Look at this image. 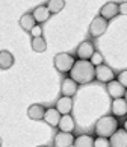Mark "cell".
I'll use <instances>...</instances> for the list:
<instances>
[{"instance_id": "obj_12", "label": "cell", "mask_w": 127, "mask_h": 147, "mask_svg": "<svg viewBox=\"0 0 127 147\" xmlns=\"http://www.w3.org/2000/svg\"><path fill=\"white\" fill-rule=\"evenodd\" d=\"M106 88H108L109 96L114 97V99H121V97L126 94V88L118 82V80H112V82H109Z\"/></svg>"}, {"instance_id": "obj_17", "label": "cell", "mask_w": 127, "mask_h": 147, "mask_svg": "<svg viewBox=\"0 0 127 147\" xmlns=\"http://www.w3.org/2000/svg\"><path fill=\"white\" fill-rule=\"evenodd\" d=\"M112 114L117 117L126 115L127 114V102L121 97V99H115L112 102Z\"/></svg>"}, {"instance_id": "obj_20", "label": "cell", "mask_w": 127, "mask_h": 147, "mask_svg": "<svg viewBox=\"0 0 127 147\" xmlns=\"http://www.w3.org/2000/svg\"><path fill=\"white\" fill-rule=\"evenodd\" d=\"M73 147H94V138L89 135H80V137L74 138Z\"/></svg>"}, {"instance_id": "obj_25", "label": "cell", "mask_w": 127, "mask_h": 147, "mask_svg": "<svg viewBox=\"0 0 127 147\" xmlns=\"http://www.w3.org/2000/svg\"><path fill=\"white\" fill-rule=\"evenodd\" d=\"M118 82L124 86V88H127V70H123L120 74H118Z\"/></svg>"}, {"instance_id": "obj_21", "label": "cell", "mask_w": 127, "mask_h": 147, "mask_svg": "<svg viewBox=\"0 0 127 147\" xmlns=\"http://www.w3.org/2000/svg\"><path fill=\"white\" fill-rule=\"evenodd\" d=\"M46 6L50 14H59L65 6V0H48Z\"/></svg>"}, {"instance_id": "obj_6", "label": "cell", "mask_w": 127, "mask_h": 147, "mask_svg": "<svg viewBox=\"0 0 127 147\" xmlns=\"http://www.w3.org/2000/svg\"><path fill=\"white\" fill-rule=\"evenodd\" d=\"M76 53H77V56H79V59L89 61L91 56L95 53V49H94V46H92L91 41H83V42H80V44H79Z\"/></svg>"}, {"instance_id": "obj_29", "label": "cell", "mask_w": 127, "mask_h": 147, "mask_svg": "<svg viewBox=\"0 0 127 147\" xmlns=\"http://www.w3.org/2000/svg\"><path fill=\"white\" fill-rule=\"evenodd\" d=\"M124 100L127 102V90H126V94H124Z\"/></svg>"}, {"instance_id": "obj_7", "label": "cell", "mask_w": 127, "mask_h": 147, "mask_svg": "<svg viewBox=\"0 0 127 147\" xmlns=\"http://www.w3.org/2000/svg\"><path fill=\"white\" fill-rule=\"evenodd\" d=\"M74 144V135L71 132H59L54 135V147H71Z\"/></svg>"}, {"instance_id": "obj_23", "label": "cell", "mask_w": 127, "mask_h": 147, "mask_svg": "<svg viewBox=\"0 0 127 147\" xmlns=\"http://www.w3.org/2000/svg\"><path fill=\"white\" fill-rule=\"evenodd\" d=\"M94 147H110L109 138H103V137H97L94 140Z\"/></svg>"}, {"instance_id": "obj_31", "label": "cell", "mask_w": 127, "mask_h": 147, "mask_svg": "<svg viewBox=\"0 0 127 147\" xmlns=\"http://www.w3.org/2000/svg\"><path fill=\"white\" fill-rule=\"evenodd\" d=\"M38 147H47V146H38Z\"/></svg>"}, {"instance_id": "obj_5", "label": "cell", "mask_w": 127, "mask_h": 147, "mask_svg": "<svg viewBox=\"0 0 127 147\" xmlns=\"http://www.w3.org/2000/svg\"><path fill=\"white\" fill-rule=\"evenodd\" d=\"M115 78V74L112 71V68L108 67V65H98V67H95V79H98L100 82H104V84H109L112 82Z\"/></svg>"}, {"instance_id": "obj_2", "label": "cell", "mask_w": 127, "mask_h": 147, "mask_svg": "<svg viewBox=\"0 0 127 147\" xmlns=\"http://www.w3.org/2000/svg\"><path fill=\"white\" fill-rule=\"evenodd\" d=\"M118 130V121L112 115H104L95 123V135L103 138H110Z\"/></svg>"}, {"instance_id": "obj_9", "label": "cell", "mask_w": 127, "mask_h": 147, "mask_svg": "<svg viewBox=\"0 0 127 147\" xmlns=\"http://www.w3.org/2000/svg\"><path fill=\"white\" fill-rule=\"evenodd\" d=\"M110 147H127V132L124 129H118L109 138Z\"/></svg>"}, {"instance_id": "obj_11", "label": "cell", "mask_w": 127, "mask_h": 147, "mask_svg": "<svg viewBox=\"0 0 127 147\" xmlns=\"http://www.w3.org/2000/svg\"><path fill=\"white\" fill-rule=\"evenodd\" d=\"M32 15H34V18L36 21V24H42V23H46V21L50 18V12H48V9L46 5H41V6H36L34 9V12H32Z\"/></svg>"}, {"instance_id": "obj_24", "label": "cell", "mask_w": 127, "mask_h": 147, "mask_svg": "<svg viewBox=\"0 0 127 147\" xmlns=\"http://www.w3.org/2000/svg\"><path fill=\"white\" fill-rule=\"evenodd\" d=\"M89 62L94 65V67H98V65H101V64H103V56H101L98 52H95V53H94V55L91 56Z\"/></svg>"}, {"instance_id": "obj_8", "label": "cell", "mask_w": 127, "mask_h": 147, "mask_svg": "<svg viewBox=\"0 0 127 147\" xmlns=\"http://www.w3.org/2000/svg\"><path fill=\"white\" fill-rule=\"evenodd\" d=\"M118 14H120L118 3H114V2H109L106 5H103L101 9H100V15L104 20H112L114 17H117Z\"/></svg>"}, {"instance_id": "obj_15", "label": "cell", "mask_w": 127, "mask_h": 147, "mask_svg": "<svg viewBox=\"0 0 127 147\" xmlns=\"http://www.w3.org/2000/svg\"><path fill=\"white\" fill-rule=\"evenodd\" d=\"M58 127L60 129V132H73L76 124H74V118L70 115V114H67V115H62L59 120V124Z\"/></svg>"}, {"instance_id": "obj_27", "label": "cell", "mask_w": 127, "mask_h": 147, "mask_svg": "<svg viewBox=\"0 0 127 147\" xmlns=\"http://www.w3.org/2000/svg\"><path fill=\"white\" fill-rule=\"evenodd\" d=\"M118 9H120V14H121V15H127V2L120 3V5H118Z\"/></svg>"}, {"instance_id": "obj_19", "label": "cell", "mask_w": 127, "mask_h": 147, "mask_svg": "<svg viewBox=\"0 0 127 147\" xmlns=\"http://www.w3.org/2000/svg\"><path fill=\"white\" fill-rule=\"evenodd\" d=\"M14 65V56L12 53L8 50H2L0 52V68L2 70H8Z\"/></svg>"}, {"instance_id": "obj_13", "label": "cell", "mask_w": 127, "mask_h": 147, "mask_svg": "<svg viewBox=\"0 0 127 147\" xmlns=\"http://www.w3.org/2000/svg\"><path fill=\"white\" fill-rule=\"evenodd\" d=\"M60 114L58 112L56 108H48V109H46V112H44V121H46L47 124H50L52 127L58 126L59 124V120H60Z\"/></svg>"}, {"instance_id": "obj_10", "label": "cell", "mask_w": 127, "mask_h": 147, "mask_svg": "<svg viewBox=\"0 0 127 147\" xmlns=\"http://www.w3.org/2000/svg\"><path fill=\"white\" fill-rule=\"evenodd\" d=\"M56 109L60 115H67V114L71 112L73 109V99L71 97H67V96H62L60 99L56 102Z\"/></svg>"}, {"instance_id": "obj_18", "label": "cell", "mask_w": 127, "mask_h": 147, "mask_svg": "<svg viewBox=\"0 0 127 147\" xmlns=\"http://www.w3.org/2000/svg\"><path fill=\"white\" fill-rule=\"evenodd\" d=\"M20 26L23 28L26 32H30L32 29L36 26V21H35V18H34V15L32 14H23L21 15V18H20Z\"/></svg>"}, {"instance_id": "obj_3", "label": "cell", "mask_w": 127, "mask_h": 147, "mask_svg": "<svg viewBox=\"0 0 127 147\" xmlns=\"http://www.w3.org/2000/svg\"><path fill=\"white\" fill-rule=\"evenodd\" d=\"M54 67H56L58 71L60 73H70L71 68H73V65L76 62V59L73 55H70V53H58L56 56H54Z\"/></svg>"}, {"instance_id": "obj_4", "label": "cell", "mask_w": 127, "mask_h": 147, "mask_svg": "<svg viewBox=\"0 0 127 147\" xmlns=\"http://www.w3.org/2000/svg\"><path fill=\"white\" fill-rule=\"evenodd\" d=\"M106 30H108V20H104L101 15H97L89 24V35L94 38H98Z\"/></svg>"}, {"instance_id": "obj_30", "label": "cell", "mask_w": 127, "mask_h": 147, "mask_svg": "<svg viewBox=\"0 0 127 147\" xmlns=\"http://www.w3.org/2000/svg\"><path fill=\"white\" fill-rule=\"evenodd\" d=\"M0 147H2V138H0Z\"/></svg>"}, {"instance_id": "obj_16", "label": "cell", "mask_w": 127, "mask_h": 147, "mask_svg": "<svg viewBox=\"0 0 127 147\" xmlns=\"http://www.w3.org/2000/svg\"><path fill=\"white\" fill-rule=\"evenodd\" d=\"M44 112H46V108H44L42 105H38V103L30 105L29 108H27V117H29L30 120H42Z\"/></svg>"}, {"instance_id": "obj_14", "label": "cell", "mask_w": 127, "mask_h": 147, "mask_svg": "<svg viewBox=\"0 0 127 147\" xmlns=\"http://www.w3.org/2000/svg\"><path fill=\"white\" fill-rule=\"evenodd\" d=\"M60 91H62V96H67V97H71L76 94L77 91V84L74 82L71 78H67L62 80V85H60Z\"/></svg>"}, {"instance_id": "obj_26", "label": "cell", "mask_w": 127, "mask_h": 147, "mask_svg": "<svg viewBox=\"0 0 127 147\" xmlns=\"http://www.w3.org/2000/svg\"><path fill=\"white\" fill-rule=\"evenodd\" d=\"M30 35H32V38H38V36H42V28L40 24H36L34 29L30 30Z\"/></svg>"}, {"instance_id": "obj_28", "label": "cell", "mask_w": 127, "mask_h": 147, "mask_svg": "<svg viewBox=\"0 0 127 147\" xmlns=\"http://www.w3.org/2000/svg\"><path fill=\"white\" fill-rule=\"evenodd\" d=\"M124 130L127 132V120H126V123H124Z\"/></svg>"}, {"instance_id": "obj_22", "label": "cell", "mask_w": 127, "mask_h": 147, "mask_svg": "<svg viewBox=\"0 0 127 147\" xmlns=\"http://www.w3.org/2000/svg\"><path fill=\"white\" fill-rule=\"evenodd\" d=\"M32 49H34V52H36V53L46 52V49H47V42H46V40H44L42 36L32 38Z\"/></svg>"}, {"instance_id": "obj_1", "label": "cell", "mask_w": 127, "mask_h": 147, "mask_svg": "<svg viewBox=\"0 0 127 147\" xmlns=\"http://www.w3.org/2000/svg\"><path fill=\"white\" fill-rule=\"evenodd\" d=\"M70 78L73 79L77 85L89 84L95 79V67H94L89 61L79 59V61L74 62L73 68H71Z\"/></svg>"}]
</instances>
